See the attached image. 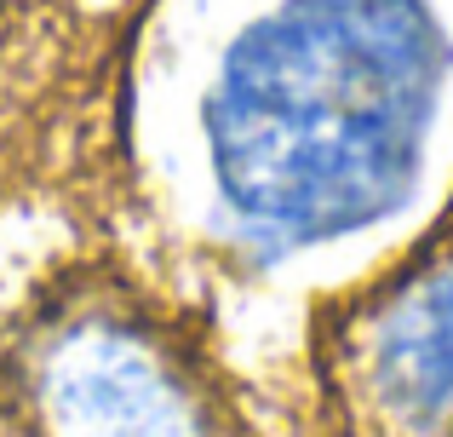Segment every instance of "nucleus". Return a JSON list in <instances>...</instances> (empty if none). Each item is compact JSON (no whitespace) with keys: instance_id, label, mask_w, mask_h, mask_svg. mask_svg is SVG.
Masks as SVG:
<instances>
[{"instance_id":"nucleus-1","label":"nucleus","mask_w":453,"mask_h":437,"mask_svg":"<svg viewBox=\"0 0 453 437\" xmlns=\"http://www.w3.org/2000/svg\"><path fill=\"white\" fill-rule=\"evenodd\" d=\"M453 46L431 0H288L207 98L224 202L276 242L385 219L413 191Z\"/></svg>"},{"instance_id":"nucleus-2","label":"nucleus","mask_w":453,"mask_h":437,"mask_svg":"<svg viewBox=\"0 0 453 437\" xmlns=\"http://www.w3.org/2000/svg\"><path fill=\"white\" fill-rule=\"evenodd\" d=\"M52 403L75 437H189V409L133 339H81L58 363Z\"/></svg>"},{"instance_id":"nucleus-3","label":"nucleus","mask_w":453,"mask_h":437,"mask_svg":"<svg viewBox=\"0 0 453 437\" xmlns=\"http://www.w3.org/2000/svg\"><path fill=\"white\" fill-rule=\"evenodd\" d=\"M373 392L402 426H453V265L390 300L373 328Z\"/></svg>"}]
</instances>
